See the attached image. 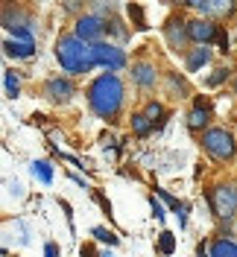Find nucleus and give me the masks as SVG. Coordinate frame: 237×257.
I'll use <instances>...</instances> for the list:
<instances>
[{"instance_id":"obj_1","label":"nucleus","mask_w":237,"mask_h":257,"mask_svg":"<svg viewBox=\"0 0 237 257\" xmlns=\"http://www.w3.org/2000/svg\"><path fill=\"white\" fill-rule=\"evenodd\" d=\"M88 102L100 117H114L123 105V82L114 73H103L88 88Z\"/></svg>"},{"instance_id":"obj_2","label":"nucleus","mask_w":237,"mask_h":257,"mask_svg":"<svg viewBox=\"0 0 237 257\" xmlns=\"http://www.w3.org/2000/svg\"><path fill=\"white\" fill-rule=\"evenodd\" d=\"M85 47H88V44H82L76 35L59 38L56 56H59V62H62V67L67 73H82V70H85Z\"/></svg>"},{"instance_id":"obj_3","label":"nucleus","mask_w":237,"mask_h":257,"mask_svg":"<svg viewBox=\"0 0 237 257\" xmlns=\"http://www.w3.org/2000/svg\"><path fill=\"white\" fill-rule=\"evenodd\" d=\"M94 64H103L109 70H120L126 64V56L114 44H88L85 47V70H91Z\"/></svg>"},{"instance_id":"obj_4","label":"nucleus","mask_w":237,"mask_h":257,"mask_svg":"<svg viewBox=\"0 0 237 257\" xmlns=\"http://www.w3.org/2000/svg\"><path fill=\"white\" fill-rule=\"evenodd\" d=\"M202 146H205L208 155L217 158V161H231L234 152H237L234 138H231V132H225V128H208L205 135H202Z\"/></svg>"},{"instance_id":"obj_5","label":"nucleus","mask_w":237,"mask_h":257,"mask_svg":"<svg viewBox=\"0 0 237 257\" xmlns=\"http://www.w3.org/2000/svg\"><path fill=\"white\" fill-rule=\"evenodd\" d=\"M211 205H214L217 216L231 219L237 213V184H220L217 190L211 193Z\"/></svg>"},{"instance_id":"obj_6","label":"nucleus","mask_w":237,"mask_h":257,"mask_svg":"<svg viewBox=\"0 0 237 257\" xmlns=\"http://www.w3.org/2000/svg\"><path fill=\"white\" fill-rule=\"evenodd\" d=\"M103 30H106V21L100 15H85V18H79V24H76V38L82 41H97L100 35H103ZM100 44V41H97Z\"/></svg>"},{"instance_id":"obj_7","label":"nucleus","mask_w":237,"mask_h":257,"mask_svg":"<svg viewBox=\"0 0 237 257\" xmlns=\"http://www.w3.org/2000/svg\"><path fill=\"white\" fill-rule=\"evenodd\" d=\"M188 35L196 41V44H208V41H214V38L220 35V30H217L211 21H190L188 24Z\"/></svg>"},{"instance_id":"obj_8","label":"nucleus","mask_w":237,"mask_h":257,"mask_svg":"<svg viewBox=\"0 0 237 257\" xmlns=\"http://www.w3.org/2000/svg\"><path fill=\"white\" fill-rule=\"evenodd\" d=\"M47 96L50 99H56V102H67V99L73 96V85H70V79H50L47 82Z\"/></svg>"},{"instance_id":"obj_9","label":"nucleus","mask_w":237,"mask_h":257,"mask_svg":"<svg viewBox=\"0 0 237 257\" xmlns=\"http://www.w3.org/2000/svg\"><path fill=\"white\" fill-rule=\"evenodd\" d=\"M188 6L199 9L202 15H225V12H231V3H222V0H188Z\"/></svg>"},{"instance_id":"obj_10","label":"nucleus","mask_w":237,"mask_h":257,"mask_svg":"<svg viewBox=\"0 0 237 257\" xmlns=\"http://www.w3.org/2000/svg\"><path fill=\"white\" fill-rule=\"evenodd\" d=\"M3 47H6L9 56H15V59H27V56H32L35 44H32V41H6Z\"/></svg>"},{"instance_id":"obj_11","label":"nucleus","mask_w":237,"mask_h":257,"mask_svg":"<svg viewBox=\"0 0 237 257\" xmlns=\"http://www.w3.org/2000/svg\"><path fill=\"white\" fill-rule=\"evenodd\" d=\"M208 120H211V108H208V105H202V99H199V102H196V108L190 111L188 123H190V128H202Z\"/></svg>"},{"instance_id":"obj_12","label":"nucleus","mask_w":237,"mask_h":257,"mask_svg":"<svg viewBox=\"0 0 237 257\" xmlns=\"http://www.w3.org/2000/svg\"><path fill=\"white\" fill-rule=\"evenodd\" d=\"M185 24H179V21H170V27H167V38H170V44H173L176 50H182V44H185V38H190L188 30H182Z\"/></svg>"},{"instance_id":"obj_13","label":"nucleus","mask_w":237,"mask_h":257,"mask_svg":"<svg viewBox=\"0 0 237 257\" xmlns=\"http://www.w3.org/2000/svg\"><path fill=\"white\" fill-rule=\"evenodd\" d=\"M132 73H135V82L143 85V88H149V85L155 82V70H152L149 64H135V67H132Z\"/></svg>"},{"instance_id":"obj_14","label":"nucleus","mask_w":237,"mask_h":257,"mask_svg":"<svg viewBox=\"0 0 237 257\" xmlns=\"http://www.w3.org/2000/svg\"><path fill=\"white\" fill-rule=\"evenodd\" d=\"M211 257H237V242L217 240L214 245H211Z\"/></svg>"},{"instance_id":"obj_15","label":"nucleus","mask_w":237,"mask_h":257,"mask_svg":"<svg viewBox=\"0 0 237 257\" xmlns=\"http://www.w3.org/2000/svg\"><path fill=\"white\" fill-rule=\"evenodd\" d=\"M208 59H211V50H208V47H196L188 56V67H190V70H199L202 64H208Z\"/></svg>"},{"instance_id":"obj_16","label":"nucleus","mask_w":237,"mask_h":257,"mask_svg":"<svg viewBox=\"0 0 237 257\" xmlns=\"http://www.w3.org/2000/svg\"><path fill=\"white\" fill-rule=\"evenodd\" d=\"M32 173H35V178H41L44 184H50V181H53V170H50L47 161H35V164H32Z\"/></svg>"},{"instance_id":"obj_17","label":"nucleus","mask_w":237,"mask_h":257,"mask_svg":"<svg viewBox=\"0 0 237 257\" xmlns=\"http://www.w3.org/2000/svg\"><path fill=\"white\" fill-rule=\"evenodd\" d=\"M132 128H135L138 135H146V132L152 128V123H149V117H146V114H135V117H132Z\"/></svg>"},{"instance_id":"obj_18","label":"nucleus","mask_w":237,"mask_h":257,"mask_svg":"<svg viewBox=\"0 0 237 257\" xmlns=\"http://www.w3.org/2000/svg\"><path fill=\"white\" fill-rule=\"evenodd\" d=\"M158 248H161L164 254H173L176 240H173V234H170V231H164V234H161V240H158Z\"/></svg>"},{"instance_id":"obj_19","label":"nucleus","mask_w":237,"mask_h":257,"mask_svg":"<svg viewBox=\"0 0 237 257\" xmlns=\"http://www.w3.org/2000/svg\"><path fill=\"white\" fill-rule=\"evenodd\" d=\"M146 117H149V123H152V126H155L158 120H161V117H164V108H161V105H158V102H149V105H146Z\"/></svg>"},{"instance_id":"obj_20","label":"nucleus","mask_w":237,"mask_h":257,"mask_svg":"<svg viewBox=\"0 0 237 257\" xmlns=\"http://www.w3.org/2000/svg\"><path fill=\"white\" fill-rule=\"evenodd\" d=\"M129 18H135V27H138V30H143V27H146V24H143V12H141V6L129 3Z\"/></svg>"},{"instance_id":"obj_21","label":"nucleus","mask_w":237,"mask_h":257,"mask_svg":"<svg viewBox=\"0 0 237 257\" xmlns=\"http://www.w3.org/2000/svg\"><path fill=\"white\" fill-rule=\"evenodd\" d=\"M94 237H97V240H103V242H109V245L117 242V237H114L111 231H106V228H94Z\"/></svg>"},{"instance_id":"obj_22","label":"nucleus","mask_w":237,"mask_h":257,"mask_svg":"<svg viewBox=\"0 0 237 257\" xmlns=\"http://www.w3.org/2000/svg\"><path fill=\"white\" fill-rule=\"evenodd\" d=\"M18 88H21V85H18V76L15 73H6V94L18 96Z\"/></svg>"},{"instance_id":"obj_23","label":"nucleus","mask_w":237,"mask_h":257,"mask_svg":"<svg viewBox=\"0 0 237 257\" xmlns=\"http://www.w3.org/2000/svg\"><path fill=\"white\" fill-rule=\"evenodd\" d=\"M222 79H228V70H225V67L214 70V76H208V85H220Z\"/></svg>"},{"instance_id":"obj_24","label":"nucleus","mask_w":237,"mask_h":257,"mask_svg":"<svg viewBox=\"0 0 237 257\" xmlns=\"http://www.w3.org/2000/svg\"><path fill=\"white\" fill-rule=\"evenodd\" d=\"M149 205H152V210H155V216H158V219H164V208H161V205L155 202V196H152V202H149Z\"/></svg>"},{"instance_id":"obj_25","label":"nucleus","mask_w":237,"mask_h":257,"mask_svg":"<svg viewBox=\"0 0 237 257\" xmlns=\"http://www.w3.org/2000/svg\"><path fill=\"white\" fill-rule=\"evenodd\" d=\"M217 41H220L222 53H225V50H228V38H225V35H222V32H220V35H217Z\"/></svg>"},{"instance_id":"obj_26","label":"nucleus","mask_w":237,"mask_h":257,"mask_svg":"<svg viewBox=\"0 0 237 257\" xmlns=\"http://www.w3.org/2000/svg\"><path fill=\"white\" fill-rule=\"evenodd\" d=\"M59 254V251H56V245H53V242H50L47 248H44V257H56Z\"/></svg>"}]
</instances>
